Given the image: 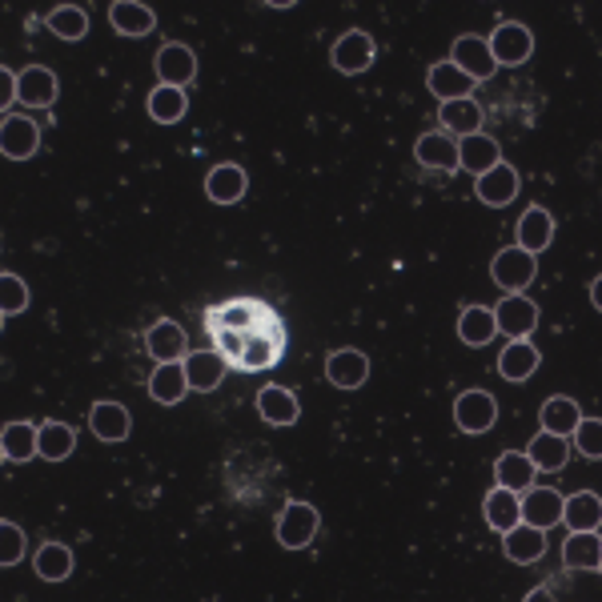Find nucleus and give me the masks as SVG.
<instances>
[{
  "instance_id": "nucleus-36",
  "label": "nucleus",
  "mask_w": 602,
  "mask_h": 602,
  "mask_svg": "<svg viewBox=\"0 0 602 602\" xmlns=\"http://www.w3.org/2000/svg\"><path fill=\"white\" fill-rule=\"evenodd\" d=\"M498 334V317L494 310H486V305H466L459 314V338L466 346H490Z\"/></svg>"
},
{
  "instance_id": "nucleus-38",
  "label": "nucleus",
  "mask_w": 602,
  "mask_h": 602,
  "mask_svg": "<svg viewBox=\"0 0 602 602\" xmlns=\"http://www.w3.org/2000/svg\"><path fill=\"white\" fill-rule=\"evenodd\" d=\"M563 523L570 530H599L602 526V498L594 490H578V494L566 498Z\"/></svg>"
},
{
  "instance_id": "nucleus-16",
  "label": "nucleus",
  "mask_w": 602,
  "mask_h": 602,
  "mask_svg": "<svg viewBox=\"0 0 602 602\" xmlns=\"http://www.w3.org/2000/svg\"><path fill=\"white\" fill-rule=\"evenodd\" d=\"M326 378L329 386H338V390H358V386H366L369 378V358L362 350H334L326 358Z\"/></svg>"
},
{
  "instance_id": "nucleus-19",
  "label": "nucleus",
  "mask_w": 602,
  "mask_h": 602,
  "mask_svg": "<svg viewBox=\"0 0 602 602\" xmlns=\"http://www.w3.org/2000/svg\"><path fill=\"white\" fill-rule=\"evenodd\" d=\"M109 25L117 28L121 37H149L158 28V13L141 0H117V4H109Z\"/></svg>"
},
{
  "instance_id": "nucleus-22",
  "label": "nucleus",
  "mask_w": 602,
  "mask_h": 602,
  "mask_svg": "<svg viewBox=\"0 0 602 602\" xmlns=\"http://www.w3.org/2000/svg\"><path fill=\"white\" fill-rule=\"evenodd\" d=\"M426 85H430V92L446 105V101H462V97H471L478 80L466 77L454 61H438V65H430V73H426Z\"/></svg>"
},
{
  "instance_id": "nucleus-35",
  "label": "nucleus",
  "mask_w": 602,
  "mask_h": 602,
  "mask_svg": "<svg viewBox=\"0 0 602 602\" xmlns=\"http://www.w3.org/2000/svg\"><path fill=\"white\" fill-rule=\"evenodd\" d=\"M538 362H542V358H538L535 346H530L526 338H514L511 346L498 354V374H502L506 381H526L538 369Z\"/></svg>"
},
{
  "instance_id": "nucleus-34",
  "label": "nucleus",
  "mask_w": 602,
  "mask_h": 602,
  "mask_svg": "<svg viewBox=\"0 0 602 602\" xmlns=\"http://www.w3.org/2000/svg\"><path fill=\"white\" fill-rule=\"evenodd\" d=\"M526 454H530V462H535L538 471H547V474H559L566 466V459H570V442H566L563 434H535L530 438V446H526Z\"/></svg>"
},
{
  "instance_id": "nucleus-43",
  "label": "nucleus",
  "mask_w": 602,
  "mask_h": 602,
  "mask_svg": "<svg viewBox=\"0 0 602 602\" xmlns=\"http://www.w3.org/2000/svg\"><path fill=\"white\" fill-rule=\"evenodd\" d=\"M25 559V530L16 523H0V566H16Z\"/></svg>"
},
{
  "instance_id": "nucleus-24",
  "label": "nucleus",
  "mask_w": 602,
  "mask_h": 602,
  "mask_svg": "<svg viewBox=\"0 0 602 602\" xmlns=\"http://www.w3.org/2000/svg\"><path fill=\"white\" fill-rule=\"evenodd\" d=\"M145 350H149L153 362H181L185 358V329L177 326V322H170V317H161V322H153L149 334H145Z\"/></svg>"
},
{
  "instance_id": "nucleus-2",
  "label": "nucleus",
  "mask_w": 602,
  "mask_h": 602,
  "mask_svg": "<svg viewBox=\"0 0 602 602\" xmlns=\"http://www.w3.org/2000/svg\"><path fill=\"white\" fill-rule=\"evenodd\" d=\"M322 530V514L310 506V502H286L281 514H277L274 535L286 550H305Z\"/></svg>"
},
{
  "instance_id": "nucleus-8",
  "label": "nucleus",
  "mask_w": 602,
  "mask_h": 602,
  "mask_svg": "<svg viewBox=\"0 0 602 602\" xmlns=\"http://www.w3.org/2000/svg\"><path fill=\"white\" fill-rule=\"evenodd\" d=\"M414 161H418L422 170L454 173L459 170V137H450L446 129L422 133L418 145H414Z\"/></svg>"
},
{
  "instance_id": "nucleus-37",
  "label": "nucleus",
  "mask_w": 602,
  "mask_h": 602,
  "mask_svg": "<svg viewBox=\"0 0 602 602\" xmlns=\"http://www.w3.org/2000/svg\"><path fill=\"white\" fill-rule=\"evenodd\" d=\"M145 109H149V117L158 121V125H177V121L189 113V97H185V89H173V85H158V89L149 92Z\"/></svg>"
},
{
  "instance_id": "nucleus-25",
  "label": "nucleus",
  "mask_w": 602,
  "mask_h": 602,
  "mask_svg": "<svg viewBox=\"0 0 602 602\" xmlns=\"http://www.w3.org/2000/svg\"><path fill=\"white\" fill-rule=\"evenodd\" d=\"M438 121H442V129L450 137H474V133H482V105L474 101V97H462V101H446L438 109Z\"/></svg>"
},
{
  "instance_id": "nucleus-5",
  "label": "nucleus",
  "mask_w": 602,
  "mask_h": 602,
  "mask_svg": "<svg viewBox=\"0 0 602 602\" xmlns=\"http://www.w3.org/2000/svg\"><path fill=\"white\" fill-rule=\"evenodd\" d=\"M374 37L369 33H362V28H350V33H341L338 45H334V53H329V61H334V68L338 73H346V77H358V73H366L369 65H374Z\"/></svg>"
},
{
  "instance_id": "nucleus-6",
  "label": "nucleus",
  "mask_w": 602,
  "mask_h": 602,
  "mask_svg": "<svg viewBox=\"0 0 602 602\" xmlns=\"http://www.w3.org/2000/svg\"><path fill=\"white\" fill-rule=\"evenodd\" d=\"M494 317H498V334L506 338H530L538 326V305L526 293H506V298L494 305Z\"/></svg>"
},
{
  "instance_id": "nucleus-3",
  "label": "nucleus",
  "mask_w": 602,
  "mask_h": 602,
  "mask_svg": "<svg viewBox=\"0 0 602 602\" xmlns=\"http://www.w3.org/2000/svg\"><path fill=\"white\" fill-rule=\"evenodd\" d=\"M538 274V258L526 253L523 246H511V249H498L494 262H490V277L498 281L502 293H523Z\"/></svg>"
},
{
  "instance_id": "nucleus-31",
  "label": "nucleus",
  "mask_w": 602,
  "mask_h": 602,
  "mask_svg": "<svg viewBox=\"0 0 602 602\" xmlns=\"http://www.w3.org/2000/svg\"><path fill=\"white\" fill-rule=\"evenodd\" d=\"M538 422H542V430L570 438V434L578 430V422H582V410H578L575 398L554 393V398H547V402H542V410H538Z\"/></svg>"
},
{
  "instance_id": "nucleus-26",
  "label": "nucleus",
  "mask_w": 602,
  "mask_h": 602,
  "mask_svg": "<svg viewBox=\"0 0 602 602\" xmlns=\"http://www.w3.org/2000/svg\"><path fill=\"white\" fill-rule=\"evenodd\" d=\"M502 161V149H498L494 137H486V133H474V137H462L459 141V170L466 173H490Z\"/></svg>"
},
{
  "instance_id": "nucleus-15",
  "label": "nucleus",
  "mask_w": 602,
  "mask_h": 602,
  "mask_svg": "<svg viewBox=\"0 0 602 602\" xmlns=\"http://www.w3.org/2000/svg\"><path fill=\"white\" fill-rule=\"evenodd\" d=\"M225 369H229V362H225L222 350H193V354H185V378H189V390L197 393L217 390Z\"/></svg>"
},
{
  "instance_id": "nucleus-30",
  "label": "nucleus",
  "mask_w": 602,
  "mask_h": 602,
  "mask_svg": "<svg viewBox=\"0 0 602 602\" xmlns=\"http://www.w3.org/2000/svg\"><path fill=\"white\" fill-rule=\"evenodd\" d=\"M189 390V378H185V358L181 362H161L149 378V398L161 402V406H177Z\"/></svg>"
},
{
  "instance_id": "nucleus-14",
  "label": "nucleus",
  "mask_w": 602,
  "mask_h": 602,
  "mask_svg": "<svg viewBox=\"0 0 602 602\" xmlns=\"http://www.w3.org/2000/svg\"><path fill=\"white\" fill-rule=\"evenodd\" d=\"M450 61H454V65H459L462 73L474 77V80H490L494 77V68H498L494 53H490V40L474 37V33H466V37L454 40V57H450Z\"/></svg>"
},
{
  "instance_id": "nucleus-20",
  "label": "nucleus",
  "mask_w": 602,
  "mask_h": 602,
  "mask_svg": "<svg viewBox=\"0 0 602 602\" xmlns=\"http://www.w3.org/2000/svg\"><path fill=\"white\" fill-rule=\"evenodd\" d=\"M482 518L490 530H498V535H506L511 526L523 523V498L514 494V490H506V486H494L490 494H486L482 502Z\"/></svg>"
},
{
  "instance_id": "nucleus-11",
  "label": "nucleus",
  "mask_w": 602,
  "mask_h": 602,
  "mask_svg": "<svg viewBox=\"0 0 602 602\" xmlns=\"http://www.w3.org/2000/svg\"><path fill=\"white\" fill-rule=\"evenodd\" d=\"M454 422L462 434H486L498 422V402L486 390H466L454 402Z\"/></svg>"
},
{
  "instance_id": "nucleus-46",
  "label": "nucleus",
  "mask_w": 602,
  "mask_h": 602,
  "mask_svg": "<svg viewBox=\"0 0 602 602\" xmlns=\"http://www.w3.org/2000/svg\"><path fill=\"white\" fill-rule=\"evenodd\" d=\"M599 575H602V566H599Z\"/></svg>"
},
{
  "instance_id": "nucleus-40",
  "label": "nucleus",
  "mask_w": 602,
  "mask_h": 602,
  "mask_svg": "<svg viewBox=\"0 0 602 602\" xmlns=\"http://www.w3.org/2000/svg\"><path fill=\"white\" fill-rule=\"evenodd\" d=\"M77 450V430L65 422H45L40 426V459L45 462H65Z\"/></svg>"
},
{
  "instance_id": "nucleus-45",
  "label": "nucleus",
  "mask_w": 602,
  "mask_h": 602,
  "mask_svg": "<svg viewBox=\"0 0 602 602\" xmlns=\"http://www.w3.org/2000/svg\"><path fill=\"white\" fill-rule=\"evenodd\" d=\"M590 305H594V310L602 314V274L590 281Z\"/></svg>"
},
{
  "instance_id": "nucleus-13",
  "label": "nucleus",
  "mask_w": 602,
  "mask_h": 602,
  "mask_svg": "<svg viewBox=\"0 0 602 602\" xmlns=\"http://www.w3.org/2000/svg\"><path fill=\"white\" fill-rule=\"evenodd\" d=\"M474 193H478V201H482V205H490V210L511 205L514 197H518V170H514V165H506V161H498L494 170L482 173V177L474 181Z\"/></svg>"
},
{
  "instance_id": "nucleus-27",
  "label": "nucleus",
  "mask_w": 602,
  "mask_h": 602,
  "mask_svg": "<svg viewBox=\"0 0 602 602\" xmlns=\"http://www.w3.org/2000/svg\"><path fill=\"white\" fill-rule=\"evenodd\" d=\"M258 414L269 426H293L301 418V406L298 398H293V390H286V386H262V393H258Z\"/></svg>"
},
{
  "instance_id": "nucleus-17",
  "label": "nucleus",
  "mask_w": 602,
  "mask_h": 602,
  "mask_svg": "<svg viewBox=\"0 0 602 602\" xmlns=\"http://www.w3.org/2000/svg\"><path fill=\"white\" fill-rule=\"evenodd\" d=\"M502 554L518 566L538 563V559L547 554V530H538V526H530V523L511 526V530L502 535Z\"/></svg>"
},
{
  "instance_id": "nucleus-21",
  "label": "nucleus",
  "mask_w": 602,
  "mask_h": 602,
  "mask_svg": "<svg viewBox=\"0 0 602 602\" xmlns=\"http://www.w3.org/2000/svg\"><path fill=\"white\" fill-rule=\"evenodd\" d=\"M0 454L4 462H33L40 454V426H28V422H9L4 430H0Z\"/></svg>"
},
{
  "instance_id": "nucleus-33",
  "label": "nucleus",
  "mask_w": 602,
  "mask_h": 602,
  "mask_svg": "<svg viewBox=\"0 0 602 602\" xmlns=\"http://www.w3.org/2000/svg\"><path fill=\"white\" fill-rule=\"evenodd\" d=\"M563 563L570 570H599L602 566V538L599 530H570L563 547Z\"/></svg>"
},
{
  "instance_id": "nucleus-12",
  "label": "nucleus",
  "mask_w": 602,
  "mask_h": 602,
  "mask_svg": "<svg viewBox=\"0 0 602 602\" xmlns=\"http://www.w3.org/2000/svg\"><path fill=\"white\" fill-rule=\"evenodd\" d=\"M0 149L9 161H28L40 149V129L37 121L21 117V113H9L4 125H0Z\"/></svg>"
},
{
  "instance_id": "nucleus-29",
  "label": "nucleus",
  "mask_w": 602,
  "mask_h": 602,
  "mask_svg": "<svg viewBox=\"0 0 602 602\" xmlns=\"http://www.w3.org/2000/svg\"><path fill=\"white\" fill-rule=\"evenodd\" d=\"M494 474H498V486H506L514 494H526L538 478V466L530 462L526 450H506V454L494 462Z\"/></svg>"
},
{
  "instance_id": "nucleus-28",
  "label": "nucleus",
  "mask_w": 602,
  "mask_h": 602,
  "mask_svg": "<svg viewBox=\"0 0 602 602\" xmlns=\"http://www.w3.org/2000/svg\"><path fill=\"white\" fill-rule=\"evenodd\" d=\"M129 410L121 406V402H97L89 410V430L101 438V442H125L129 438Z\"/></svg>"
},
{
  "instance_id": "nucleus-39",
  "label": "nucleus",
  "mask_w": 602,
  "mask_h": 602,
  "mask_svg": "<svg viewBox=\"0 0 602 602\" xmlns=\"http://www.w3.org/2000/svg\"><path fill=\"white\" fill-rule=\"evenodd\" d=\"M33 566H37V578H45V582H65L73 575V550L65 542H45Z\"/></svg>"
},
{
  "instance_id": "nucleus-4",
  "label": "nucleus",
  "mask_w": 602,
  "mask_h": 602,
  "mask_svg": "<svg viewBox=\"0 0 602 602\" xmlns=\"http://www.w3.org/2000/svg\"><path fill=\"white\" fill-rule=\"evenodd\" d=\"M490 53H494L498 65H526L530 61V53H535V33L526 25H518V21H502V25L490 33Z\"/></svg>"
},
{
  "instance_id": "nucleus-44",
  "label": "nucleus",
  "mask_w": 602,
  "mask_h": 602,
  "mask_svg": "<svg viewBox=\"0 0 602 602\" xmlns=\"http://www.w3.org/2000/svg\"><path fill=\"white\" fill-rule=\"evenodd\" d=\"M575 450L582 459H602V418H582L575 430Z\"/></svg>"
},
{
  "instance_id": "nucleus-9",
  "label": "nucleus",
  "mask_w": 602,
  "mask_h": 602,
  "mask_svg": "<svg viewBox=\"0 0 602 602\" xmlns=\"http://www.w3.org/2000/svg\"><path fill=\"white\" fill-rule=\"evenodd\" d=\"M158 77L161 85H173V89H189L197 77V57L189 45H181V40H170V45H161L158 49Z\"/></svg>"
},
{
  "instance_id": "nucleus-1",
  "label": "nucleus",
  "mask_w": 602,
  "mask_h": 602,
  "mask_svg": "<svg viewBox=\"0 0 602 602\" xmlns=\"http://www.w3.org/2000/svg\"><path fill=\"white\" fill-rule=\"evenodd\" d=\"M205 326H210V334H217V329L258 334V329H277L281 326V317L258 298H234V301H222V305L205 310Z\"/></svg>"
},
{
  "instance_id": "nucleus-32",
  "label": "nucleus",
  "mask_w": 602,
  "mask_h": 602,
  "mask_svg": "<svg viewBox=\"0 0 602 602\" xmlns=\"http://www.w3.org/2000/svg\"><path fill=\"white\" fill-rule=\"evenodd\" d=\"M550 241H554V217H550L542 205H530V210L518 217V246L538 258L542 249H550Z\"/></svg>"
},
{
  "instance_id": "nucleus-18",
  "label": "nucleus",
  "mask_w": 602,
  "mask_h": 602,
  "mask_svg": "<svg viewBox=\"0 0 602 602\" xmlns=\"http://www.w3.org/2000/svg\"><path fill=\"white\" fill-rule=\"evenodd\" d=\"M205 193H210V201H217V205H237V201L249 193V173L241 170V165H234V161L213 165V170L205 173Z\"/></svg>"
},
{
  "instance_id": "nucleus-7",
  "label": "nucleus",
  "mask_w": 602,
  "mask_h": 602,
  "mask_svg": "<svg viewBox=\"0 0 602 602\" xmlns=\"http://www.w3.org/2000/svg\"><path fill=\"white\" fill-rule=\"evenodd\" d=\"M286 350V326L277 329H258L246 338V354L234 369H246V374H262V369L277 366V358Z\"/></svg>"
},
{
  "instance_id": "nucleus-42",
  "label": "nucleus",
  "mask_w": 602,
  "mask_h": 602,
  "mask_svg": "<svg viewBox=\"0 0 602 602\" xmlns=\"http://www.w3.org/2000/svg\"><path fill=\"white\" fill-rule=\"evenodd\" d=\"M28 310V286L16 274H0V314L16 317Z\"/></svg>"
},
{
  "instance_id": "nucleus-41",
  "label": "nucleus",
  "mask_w": 602,
  "mask_h": 602,
  "mask_svg": "<svg viewBox=\"0 0 602 602\" xmlns=\"http://www.w3.org/2000/svg\"><path fill=\"white\" fill-rule=\"evenodd\" d=\"M45 25H49V33L61 37V40H85L89 37V13L77 9V4H61V9H53V13L45 16Z\"/></svg>"
},
{
  "instance_id": "nucleus-23",
  "label": "nucleus",
  "mask_w": 602,
  "mask_h": 602,
  "mask_svg": "<svg viewBox=\"0 0 602 602\" xmlns=\"http://www.w3.org/2000/svg\"><path fill=\"white\" fill-rule=\"evenodd\" d=\"M16 101L25 109H49L57 105V73L45 65H28L21 73V92H16Z\"/></svg>"
},
{
  "instance_id": "nucleus-10",
  "label": "nucleus",
  "mask_w": 602,
  "mask_h": 602,
  "mask_svg": "<svg viewBox=\"0 0 602 602\" xmlns=\"http://www.w3.org/2000/svg\"><path fill=\"white\" fill-rule=\"evenodd\" d=\"M566 511V494L563 490H550V486H530L523 494V523L538 526V530H550V526L563 523Z\"/></svg>"
}]
</instances>
